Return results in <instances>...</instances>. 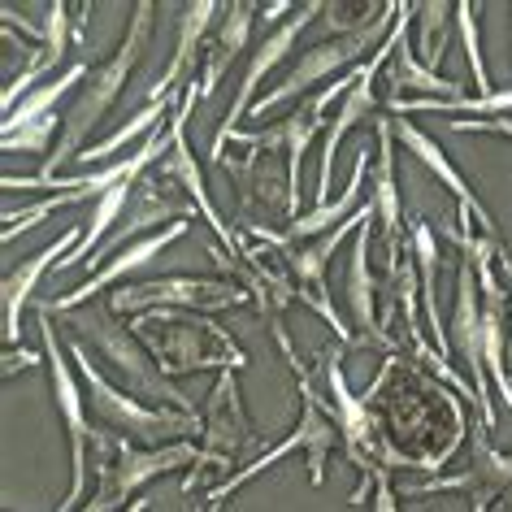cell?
<instances>
[{"mask_svg": "<svg viewBox=\"0 0 512 512\" xmlns=\"http://www.w3.org/2000/svg\"><path fill=\"white\" fill-rule=\"evenodd\" d=\"M348 330H352V348H378L387 356L400 352L382 330V291L374 270H369V222L356 230L348 261Z\"/></svg>", "mask_w": 512, "mask_h": 512, "instance_id": "cell-20", "label": "cell"}, {"mask_svg": "<svg viewBox=\"0 0 512 512\" xmlns=\"http://www.w3.org/2000/svg\"><path fill=\"white\" fill-rule=\"evenodd\" d=\"M352 83H356V70L343 74V79H335V83H326L322 92L304 96L283 122L265 126V131H239L235 139H230V144H243V148H252V152H274V157H283L287 170H291V187H296V200H300V165H304V152L313 148L317 135L326 139V126H330V122H326V109L335 105V100L348 96Z\"/></svg>", "mask_w": 512, "mask_h": 512, "instance_id": "cell-11", "label": "cell"}, {"mask_svg": "<svg viewBox=\"0 0 512 512\" xmlns=\"http://www.w3.org/2000/svg\"><path fill=\"white\" fill-rule=\"evenodd\" d=\"M131 330L139 343L152 352V361L161 365L165 378H183V374H204V369H248V352L230 339V330H222L213 317L204 313H183V309H161L135 317Z\"/></svg>", "mask_w": 512, "mask_h": 512, "instance_id": "cell-4", "label": "cell"}, {"mask_svg": "<svg viewBox=\"0 0 512 512\" xmlns=\"http://www.w3.org/2000/svg\"><path fill=\"white\" fill-rule=\"evenodd\" d=\"M374 512H400V486L391 478L374 482Z\"/></svg>", "mask_w": 512, "mask_h": 512, "instance_id": "cell-36", "label": "cell"}, {"mask_svg": "<svg viewBox=\"0 0 512 512\" xmlns=\"http://www.w3.org/2000/svg\"><path fill=\"white\" fill-rule=\"evenodd\" d=\"M87 74H92V61H74V66H66L57 79L40 83L14 113H5V131H0V135H14V131H22V126H31V122H40V118H53L61 100H66L74 87L87 83Z\"/></svg>", "mask_w": 512, "mask_h": 512, "instance_id": "cell-29", "label": "cell"}, {"mask_svg": "<svg viewBox=\"0 0 512 512\" xmlns=\"http://www.w3.org/2000/svg\"><path fill=\"white\" fill-rule=\"evenodd\" d=\"M61 126H66V118H40V122H31V126H22V131H14V135H0V148L5 152H35V157H53L48 152V144L53 139H61Z\"/></svg>", "mask_w": 512, "mask_h": 512, "instance_id": "cell-34", "label": "cell"}, {"mask_svg": "<svg viewBox=\"0 0 512 512\" xmlns=\"http://www.w3.org/2000/svg\"><path fill=\"white\" fill-rule=\"evenodd\" d=\"M413 261L421 274V309H426V322L434 330V348L452 356V339H447L439 317V230L430 222H413Z\"/></svg>", "mask_w": 512, "mask_h": 512, "instance_id": "cell-28", "label": "cell"}, {"mask_svg": "<svg viewBox=\"0 0 512 512\" xmlns=\"http://www.w3.org/2000/svg\"><path fill=\"white\" fill-rule=\"evenodd\" d=\"M191 512H222V504H217V499H204V504L191 508Z\"/></svg>", "mask_w": 512, "mask_h": 512, "instance_id": "cell-39", "label": "cell"}, {"mask_svg": "<svg viewBox=\"0 0 512 512\" xmlns=\"http://www.w3.org/2000/svg\"><path fill=\"white\" fill-rule=\"evenodd\" d=\"M226 183H235V196H239V230L265 226L270 213H287L291 222L300 217L291 170L274 152H248L243 161L226 165Z\"/></svg>", "mask_w": 512, "mask_h": 512, "instance_id": "cell-14", "label": "cell"}, {"mask_svg": "<svg viewBox=\"0 0 512 512\" xmlns=\"http://www.w3.org/2000/svg\"><path fill=\"white\" fill-rule=\"evenodd\" d=\"M87 18H92V5H61V0H53V5H44V40L31 48L27 61H22V70L14 74V79L5 83V92H0V109L14 113L22 100H27L35 87L48 83V74H57V66L66 61V48L70 40H83L87 35Z\"/></svg>", "mask_w": 512, "mask_h": 512, "instance_id": "cell-16", "label": "cell"}, {"mask_svg": "<svg viewBox=\"0 0 512 512\" xmlns=\"http://www.w3.org/2000/svg\"><path fill=\"white\" fill-rule=\"evenodd\" d=\"M395 14H400V5H391L387 14H382L374 27H365V31H348V35H326L322 44H313V48H304V53L291 61V70L270 87V96L265 100H256L252 105V118H265V113H274L278 105H287V100H304V96H313V92H322L326 83H335L343 79V70H356V66H365V53L369 48H382V40L391 35L395 27Z\"/></svg>", "mask_w": 512, "mask_h": 512, "instance_id": "cell-7", "label": "cell"}, {"mask_svg": "<svg viewBox=\"0 0 512 512\" xmlns=\"http://www.w3.org/2000/svg\"><path fill=\"white\" fill-rule=\"evenodd\" d=\"M96 456V495L79 512H126L139 499L148 482L178 469H209L196 443H165V447H139L118 430H100L92 443Z\"/></svg>", "mask_w": 512, "mask_h": 512, "instance_id": "cell-5", "label": "cell"}, {"mask_svg": "<svg viewBox=\"0 0 512 512\" xmlns=\"http://www.w3.org/2000/svg\"><path fill=\"white\" fill-rule=\"evenodd\" d=\"M40 317V343H44V369H48V382H53V400L61 408V421H66V439H70V491L66 499L53 508V512H74L79 499L87 491V452L96 443V426L87 417V391H83V378L79 369L66 361V343H61L53 317L35 313Z\"/></svg>", "mask_w": 512, "mask_h": 512, "instance_id": "cell-9", "label": "cell"}, {"mask_svg": "<svg viewBox=\"0 0 512 512\" xmlns=\"http://www.w3.org/2000/svg\"><path fill=\"white\" fill-rule=\"evenodd\" d=\"M343 343H326L322 356H317V378H322V387H326V408H330V421L339 426V452L352 460V469L361 473V486L352 491L348 504L352 508H361L369 491H374V482L382 478H391L395 469H417L413 460H408L400 447L391 443V434L387 426H382V417H378V408L365 400V395H352L348 387V378H343Z\"/></svg>", "mask_w": 512, "mask_h": 512, "instance_id": "cell-1", "label": "cell"}, {"mask_svg": "<svg viewBox=\"0 0 512 512\" xmlns=\"http://www.w3.org/2000/svg\"><path fill=\"white\" fill-rule=\"evenodd\" d=\"M447 131H456V135H504L512 139V113H504V118H452L447 122Z\"/></svg>", "mask_w": 512, "mask_h": 512, "instance_id": "cell-35", "label": "cell"}, {"mask_svg": "<svg viewBox=\"0 0 512 512\" xmlns=\"http://www.w3.org/2000/svg\"><path fill=\"white\" fill-rule=\"evenodd\" d=\"M417 18V5H400V44H395V53L387 61V70H382V87H387V96L382 100H413V92H434V100H460L465 96V83L460 79H447V74H434L417 61L413 44H408V22Z\"/></svg>", "mask_w": 512, "mask_h": 512, "instance_id": "cell-26", "label": "cell"}, {"mask_svg": "<svg viewBox=\"0 0 512 512\" xmlns=\"http://www.w3.org/2000/svg\"><path fill=\"white\" fill-rule=\"evenodd\" d=\"M200 452H204V465L217 469V473H230L235 465L248 469L252 460L265 456V434L252 426L248 408H243V391H239V374L226 369L217 374L209 400L200 408Z\"/></svg>", "mask_w": 512, "mask_h": 512, "instance_id": "cell-10", "label": "cell"}, {"mask_svg": "<svg viewBox=\"0 0 512 512\" xmlns=\"http://www.w3.org/2000/svg\"><path fill=\"white\" fill-rule=\"evenodd\" d=\"M452 352L465 361L473 374V391H478V421L486 430H495V400H491V374H486V356H482V291H478V270L465 252L456 265V300H452V326H447Z\"/></svg>", "mask_w": 512, "mask_h": 512, "instance_id": "cell-15", "label": "cell"}, {"mask_svg": "<svg viewBox=\"0 0 512 512\" xmlns=\"http://www.w3.org/2000/svg\"><path fill=\"white\" fill-rule=\"evenodd\" d=\"M378 157V148H369L361 144L356 148V161H352V174H348V187L339 191L330 204H313L309 213H300L296 222H291V235L287 239H300V243H309V239H322L326 230H335L343 226L348 217L361 209V196H365V174H369V161Z\"/></svg>", "mask_w": 512, "mask_h": 512, "instance_id": "cell-27", "label": "cell"}, {"mask_svg": "<svg viewBox=\"0 0 512 512\" xmlns=\"http://www.w3.org/2000/svg\"><path fill=\"white\" fill-rule=\"evenodd\" d=\"M18 365H44V352L35 356V352H18V348H9V352H5V378H14V374H18Z\"/></svg>", "mask_w": 512, "mask_h": 512, "instance_id": "cell-37", "label": "cell"}, {"mask_svg": "<svg viewBox=\"0 0 512 512\" xmlns=\"http://www.w3.org/2000/svg\"><path fill=\"white\" fill-rule=\"evenodd\" d=\"M61 322L74 330V339H79L83 348L105 356L126 395H135V400H144V404H161V408H178V413L200 417L196 400L183 395L170 378L161 374V365L152 361V352L139 343L135 330L126 326V317L113 313L109 300H96V304H83V309L61 313Z\"/></svg>", "mask_w": 512, "mask_h": 512, "instance_id": "cell-3", "label": "cell"}, {"mask_svg": "<svg viewBox=\"0 0 512 512\" xmlns=\"http://www.w3.org/2000/svg\"><path fill=\"white\" fill-rule=\"evenodd\" d=\"M387 118H391V113H387ZM391 135L400 139V144H404L408 152H413V157H417L421 165H426V170H430V174L439 178V183H443V187H447V191H452V196H456V204H460V213H456V217H465V222H473V217H478L482 235L491 239V243H499V248H508V243L499 239V226H495V217L482 209L478 191H473V187L465 183V174H460L456 165L447 161V152H443L439 144H434V139H430L426 131H417V126L408 122V118H391Z\"/></svg>", "mask_w": 512, "mask_h": 512, "instance_id": "cell-24", "label": "cell"}, {"mask_svg": "<svg viewBox=\"0 0 512 512\" xmlns=\"http://www.w3.org/2000/svg\"><path fill=\"white\" fill-rule=\"evenodd\" d=\"M118 317H144L161 309H183V313H226V309H248L252 296L235 278H204V274H161L144 278V283H122L109 296Z\"/></svg>", "mask_w": 512, "mask_h": 512, "instance_id": "cell-8", "label": "cell"}, {"mask_svg": "<svg viewBox=\"0 0 512 512\" xmlns=\"http://www.w3.org/2000/svg\"><path fill=\"white\" fill-rule=\"evenodd\" d=\"M170 131H174V148L157 161V170L170 178L174 187H183V191H187V200L196 204V213L204 217V222H209V230L217 235V243H222L226 252H243V248H248V239H239L235 230L226 226V217L217 213V204H213V196H209V187H204V174H200V165H196V152H191V144H187L183 122H170Z\"/></svg>", "mask_w": 512, "mask_h": 512, "instance_id": "cell-25", "label": "cell"}, {"mask_svg": "<svg viewBox=\"0 0 512 512\" xmlns=\"http://www.w3.org/2000/svg\"><path fill=\"white\" fill-rule=\"evenodd\" d=\"M452 31H456V5H443V0L417 5V61L426 70L439 74L447 44H452Z\"/></svg>", "mask_w": 512, "mask_h": 512, "instance_id": "cell-32", "label": "cell"}, {"mask_svg": "<svg viewBox=\"0 0 512 512\" xmlns=\"http://www.w3.org/2000/svg\"><path fill=\"white\" fill-rule=\"evenodd\" d=\"M478 18H482V5H469V0L456 5V31H460V40H465L469 70H473V79H478L482 96H491V79H486V61H482V40H478Z\"/></svg>", "mask_w": 512, "mask_h": 512, "instance_id": "cell-33", "label": "cell"}, {"mask_svg": "<svg viewBox=\"0 0 512 512\" xmlns=\"http://www.w3.org/2000/svg\"><path fill=\"white\" fill-rule=\"evenodd\" d=\"M148 508H152V499H148V495H139V499H135V504L126 508V512H148Z\"/></svg>", "mask_w": 512, "mask_h": 512, "instance_id": "cell-38", "label": "cell"}, {"mask_svg": "<svg viewBox=\"0 0 512 512\" xmlns=\"http://www.w3.org/2000/svg\"><path fill=\"white\" fill-rule=\"evenodd\" d=\"M152 18H157V5H152V0H139V5L131 9V22H126L122 44L113 48V57H105L100 66H92L87 83L79 87V96H74V105L66 113V126H61V139H57L53 157L44 161V174L40 178H57L61 165L79 157V152L87 148V139L96 135V126L105 122V113L118 105V96L126 92V83H131L135 66L148 53Z\"/></svg>", "mask_w": 512, "mask_h": 512, "instance_id": "cell-2", "label": "cell"}, {"mask_svg": "<svg viewBox=\"0 0 512 512\" xmlns=\"http://www.w3.org/2000/svg\"><path fill=\"white\" fill-rule=\"evenodd\" d=\"M83 230L87 226H70L66 235H61L57 243H48L44 252H35L27 256V261H18V265H9L5 270V283H0V304H5V343L9 348H18V339H22V313L35 304V287H40V278L44 274H53L66 256L83 243Z\"/></svg>", "mask_w": 512, "mask_h": 512, "instance_id": "cell-22", "label": "cell"}, {"mask_svg": "<svg viewBox=\"0 0 512 512\" xmlns=\"http://www.w3.org/2000/svg\"><path fill=\"white\" fill-rule=\"evenodd\" d=\"M374 174H369V209H374V222L382 230V248L391 256L408 252L413 243H404V196L400 183H395V135H391V118L378 113L374 118Z\"/></svg>", "mask_w": 512, "mask_h": 512, "instance_id": "cell-21", "label": "cell"}, {"mask_svg": "<svg viewBox=\"0 0 512 512\" xmlns=\"http://www.w3.org/2000/svg\"><path fill=\"white\" fill-rule=\"evenodd\" d=\"M400 27H404V22H400V14H395L391 35L382 40V48L365 61V66H356V83L348 87V96L339 100L335 122L326 126V139H322V165H317V196H313L317 204H330V178H335V157H339V144L348 139V131L382 113V96L374 92V83L382 79V70H387V61H391V53H395V44H400Z\"/></svg>", "mask_w": 512, "mask_h": 512, "instance_id": "cell-13", "label": "cell"}, {"mask_svg": "<svg viewBox=\"0 0 512 512\" xmlns=\"http://www.w3.org/2000/svg\"><path fill=\"white\" fill-rule=\"evenodd\" d=\"M434 491H456V495L469 499V512H491L499 499L512 491V452H499V447H491V439H486V426H482V421H473V465L465 473L400 486L404 499L434 495Z\"/></svg>", "mask_w": 512, "mask_h": 512, "instance_id": "cell-17", "label": "cell"}, {"mask_svg": "<svg viewBox=\"0 0 512 512\" xmlns=\"http://www.w3.org/2000/svg\"><path fill=\"white\" fill-rule=\"evenodd\" d=\"M174 100H178V105H183V96H174ZM174 100H152V105L135 109L131 118H126V122H122V126H118V131H113L109 139H100V144H87V148H83L74 161H83L87 170H96L92 161H105V157H113V152H122L126 144H135V139H152V135L161 131V126H170V122H174V118H170V105H174Z\"/></svg>", "mask_w": 512, "mask_h": 512, "instance_id": "cell-30", "label": "cell"}, {"mask_svg": "<svg viewBox=\"0 0 512 512\" xmlns=\"http://www.w3.org/2000/svg\"><path fill=\"white\" fill-rule=\"evenodd\" d=\"M191 230V222H174V226H165L157 230V235H144V239H135V243H126V248L113 256V261L105 265V270H96V274H87L79 287L66 291V296H53V300H35V313H44V317H61V313H70V309H83V304H96L105 291H118L122 278H131L135 270H144V265H152L157 256L170 248V243H178Z\"/></svg>", "mask_w": 512, "mask_h": 512, "instance_id": "cell-18", "label": "cell"}, {"mask_svg": "<svg viewBox=\"0 0 512 512\" xmlns=\"http://www.w3.org/2000/svg\"><path fill=\"white\" fill-rule=\"evenodd\" d=\"M66 352H70V361H74V369H79V378H83L87 404H92V413L105 421L109 430L126 434V439H139V443H152V447L187 443V439H196V434L204 430L200 417L178 413V408H152L144 400H135V395H126L122 387H113V382L92 365V356H87V348L74 335L66 343Z\"/></svg>", "mask_w": 512, "mask_h": 512, "instance_id": "cell-6", "label": "cell"}, {"mask_svg": "<svg viewBox=\"0 0 512 512\" xmlns=\"http://www.w3.org/2000/svg\"><path fill=\"white\" fill-rule=\"evenodd\" d=\"M256 14H261V5H252V0H235V5H222V18H217V27L209 35V44H204L200 53V74H196V87L183 96V105L174 109V122L187 126V113L196 109V100H209L217 92V83L226 79V70L235 66L243 57V48L252 40V27H256Z\"/></svg>", "mask_w": 512, "mask_h": 512, "instance_id": "cell-19", "label": "cell"}, {"mask_svg": "<svg viewBox=\"0 0 512 512\" xmlns=\"http://www.w3.org/2000/svg\"><path fill=\"white\" fill-rule=\"evenodd\" d=\"M322 9H326L322 0H309V5H300L287 22H278L274 31H265V40L248 53V70H243V83H239V92H235V100H230L226 118H222V126H217V135H213V148H209V157H213V161H222V157H226V144L239 135V118H243V113H252V105H256V87L265 83V74H270L283 57H291V48L300 44V35L309 31L317 18H322Z\"/></svg>", "mask_w": 512, "mask_h": 512, "instance_id": "cell-12", "label": "cell"}, {"mask_svg": "<svg viewBox=\"0 0 512 512\" xmlns=\"http://www.w3.org/2000/svg\"><path fill=\"white\" fill-rule=\"evenodd\" d=\"M178 40H174V57H170V70L161 74L157 83L148 87V105L152 100H174L178 92L174 87H183V96L196 87V74H200V53L204 44H209V35L217 27V18H222V5H213V0H200V5H183L178 9Z\"/></svg>", "mask_w": 512, "mask_h": 512, "instance_id": "cell-23", "label": "cell"}, {"mask_svg": "<svg viewBox=\"0 0 512 512\" xmlns=\"http://www.w3.org/2000/svg\"><path fill=\"white\" fill-rule=\"evenodd\" d=\"M391 118H408V113H456V118H504L512 113V92H491V96H460V100H434V96H413V100H382Z\"/></svg>", "mask_w": 512, "mask_h": 512, "instance_id": "cell-31", "label": "cell"}]
</instances>
